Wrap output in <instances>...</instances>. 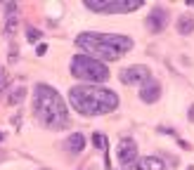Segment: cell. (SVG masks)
Wrapping results in <instances>:
<instances>
[{"instance_id": "e0dca14e", "label": "cell", "mask_w": 194, "mask_h": 170, "mask_svg": "<svg viewBox=\"0 0 194 170\" xmlns=\"http://www.w3.org/2000/svg\"><path fill=\"white\" fill-rule=\"evenodd\" d=\"M5 83H7V73H5L2 68H0V90L5 88Z\"/></svg>"}, {"instance_id": "277c9868", "label": "cell", "mask_w": 194, "mask_h": 170, "mask_svg": "<svg viewBox=\"0 0 194 170\" xmlns=\"http://www.w3.org/2000/svg\"><path fill=\"white\" fill-rule=\"evenodd\" d=\"M71 73L81 80H90V83H104L109 78V68L102 62H97L88 54H76L71 59Z\"/></svg>"}, {"instance_id": "52a82bcc", "label": "cell", "mask_w": 194, "mask_h": 170, "mask_svg": "<svg viewBox=\"0 0 194 170\" xmlns=\"http://www.w3.org/2000/svg\"><path fill=\"white\" fill-rule=\"evenodd\" d=\"M116 156H118V163L123 168L133 166L137 161V144L133 139H121L118 142V149H116Z\"/></svg>"}, {"instance_id": "8fae6325", "label": "cell", "mask_w": 194, "mask_h": 170, "mask_svg": "<svg viewBox=\"0 0 194 170\" xmlns=\"http://www.w3.org/2000/svg\"><path fill=\"white\" fill-rule=\"evenodd\" d=\"M66 151H71V154H81L83 151V146H85V137L81 135V132H73V135L66 137Z\"/></svg>"}, {"instance_id": "ffe728a7", "label": "cell", "mask_w": 194, "mask_h": 170, "mask_svg": "<svg viewBox=\"0 0 194 170\" xmlns=\"http://www.w3.org/2000/svg\"><path fill=\"white\" fill-rule=\"evenodd\" d=\"M0 142H2V135H0Z\"/></svg>"}, {"instance_id": "4fadbf2b", "label": "cell", "mask_w": 194, "mask_h": 170, "mask_svg": "<svg viewBox=\"0 0 194 170\" xmlns=\"http://www.w3.org/2000/svg\"><path fill=\"white\" fill-rule=\"evenodd\" d=\"M24 97H26V88H21V85H19V88H14V90L10 92V104L14 106V104H19V102H21Z\"/></svg>"}, {"instance_id": "30bf717a", "label": "cell", "mask_w": 194, "mask_h": 170, "mask_svg": "<svg viewBox=\"0 0 194 170\" xmlns=\"http://www.w3.org/2000/svg\"><path fill=\"white\" fill-rule=\"evenodd\" d=\"M161 97V85H159V80H149V83H144L142 88H140V99L147 104H154L156 99Z\"/></svg>"}, {"instance_id": "6da1fadb", "label": "cell", "mask_w": 194, "mask_h": 170, "mask_svg": "<svg viewBox=\"0 0 194 170\" xmlns=\"http://www.w3.org/2000/svg\"><path fill=\"white\" fill-rule=\"evenodd\" d=\"M76 45L81 50L88 52V57L93 59H121L128 50H133V38L121 33H95V31H85V33L76 35Z\"/></svg>"}, {"instance_id": "8992f818", "label": "cell", "mask_w": 194, "mask_h": 170, "mask_svg": "<svg viewBox=\"0 0 194 170\" xmlns=\"http://www.w3.org/2000/svg\"><path fill=\"white\" fill-rule=\"evenodd\" d=\"M118 78H121V83H126V85H144V83L152 80V71L144 66V64H135V66L123 68Z\"/></svg>"}, {"instance_id": "9c48e42d", "label": "cell", "mask_w": 194, "mask_h": 170, "mask_svg": "<svg viewBox=\"0 0 194 170\" xmlns=\"http://www.w3.org/2000/svg\"><path fill=\"white\" fill-rule=\"evenodd\" d=\"M123 170H166V163L159 156H144V158H137L133 166H128Z\"/></svg>"}, {"instance_id": "7c38bea8", "label": "cell", "mask_w": 194, "mask_h": 170, "mask_svg": "<svg viewBox=\"0 0 194 170\" xmlns=\"http://www.w3.org/2000/svg\"><path fill=\"white\" fill-rule=\"evenodd\" d=\"M178 31H180L182 35H187V33L194 31V17L192 14H182V17L178 19Z\"/></svg>"}, {"instance_id": "ba28073f", "label": "cell", "mask_w": 194, "mask_h": 170, "mask_svg": "<svg viewBox=\"0 0 194 170\" xmlns=\"http://www.w3.org/2000/svg\"><path fill=\"white\" fill-rule=\"evenodd\" d=\"M166 21H168V12L163 7H154L152 14L147 17V29L152 33H161L163 29H166Z\"/></svg>"}, {"instance_id": "5b68a950", "label": "cell", "mask_w": 194, "mask_h": 170, "mask_svg": "<svg viewBox=\"0 0 194 170\" xmlns=\"http://www.w3.org/2000/svg\"><path fill=\"white\" fill-rule=\"evenodd\" d=\"M85 7L99 12V14H121V12H133L137 7H142V0H126V2H99V0H85Z\"/></svg>"}, {"instance_id": "44dd1931", "label": "cell", "mask_w": 194, "mask_h": 170, "mask_svg": "<svg viewBox=\"0 0 194 170\" xmlns=\"http://www.w3.org/2000/svg\"><path fill=\"white\" fill-rule=\"evenodd\" d=\"M40 170H47V168H40Z\"/></svg>"}, {"instance_id": "9a60e30c", "label": "cell", "mask_w": 194, "mask_h": 170, "mask_svg": "<svg viewBox=\"0 0 194 170\" xmlns=\"http://www.w3.org/2000/svg\"><path fill=\"white\" fill-rule=\"evenodd\" d=\"M14 26H17V19H14V17H10V19H7V26H5V33L12 35V33H14Z\"/></svg>"}, {"instance_id": "d6986e66", "label": "cell", "mask_w": 194, "mask_h": 170, "mask_svg": "<svg viewBox=\"0 0 194 170\" xmlns=\"http://www.w3.org/2000/svg\"><path fill=\"white\" fill-rule=\"evenodd\" d=\"M190 121H194V106H190Z\"/></svg>"}, {"instance_id": "2e32d148", "label": "cell", "mask_w": 194, "mask_h": 170, "mask_svg": "<svg viewBox=\"0 0 194 170\" xmlns=\"http://www.w3.org/2000/svg\"><path fill=\"white\" fill-rule=\"evenodd\" d=\"M29 40H36V38H40V31H36V29H29Z\"/></svg>"}, {"instance_id": "ac0fdd59", "label": "cell", "mask_w": 194, "mask_h": 170, "mask_svg": "<svg viewBox=\"0 0 194 170\" xmlns=\"http://www.w3.org/2000/svg\"><path fill=\"white\" fill-rule=\"evenodd\" d=\"M45 50H47V45H38V50H36V52H38V54H45Z\"/></svg>"}, {"instance_id": "5bb4252c", "label": "cell", "mask_w": 194, "mask_h": 170, "mask_svg": "<svg viewBox=\"0 0 194 170\" xmlns=\"http://www.w3.org/2000/svg\"><path fill=\"white\" fill-rule=\"evenodd\" d=\"M93 142H95V146H97V149H107V137H104V135L95 132V135H93Z\"/></svg>"}, {"instance_id": "3957f363", "label": "cell", "mask_w": 194, "mask_h": 170, "mask_svg": "<svg viewBox=\"0 0 194 170\" xmlns=\"http://www.w3.org/2000/svg\"><path fill=\"white\" fill-rule=\"evenodd\" d=\"M69 102L83 116H104L118 106V97H116V92H111L107 88L76 85L69 90Z\"/></svg>"}, {"instance_id": "7a4b0ae2", "label": "cell", "mask_w": 194, "mask_h": 170, "mask_svg": "<svg viewBox=\"0 0 194 170\" xmlns=\"http://www.w3.org/2000/svg\"><path fill=\"white\" fill-rule=\"evenodd\" d=\"M33 113L50 130H62L69 125V111L64 106V99L59 97V92L55 88H50L45 83L36 85V90H33Z\"/></svg>"}]
</instances>
